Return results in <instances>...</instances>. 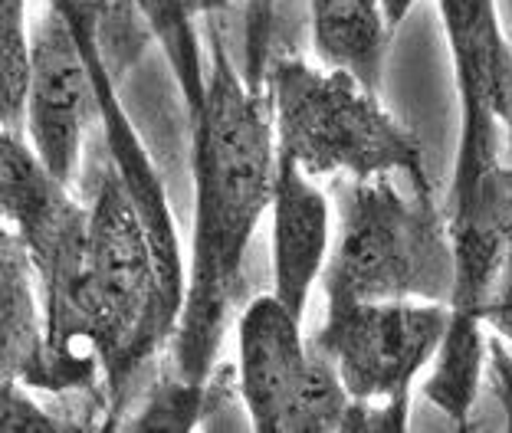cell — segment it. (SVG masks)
Listing matches in <instances>:
<instances>
[{
    "instance_id": "cell-6",
    "label": "cell",
    "mask_w": 512,
    "mask_h": 433,
    "mask_svg": "<svg viewBox=\"0 0 512 433\" xmlns=\"http://www.w3.org/2000/svg\"><path fill=\"white\" fill-rule=\"evenodd\" d=\"M240 397L263 433H391L407 427L404 401H355L339 368L302 338V319L276 296L240 315Z\"/></svg>"
},
{
    "instance_id": "cell-9",
    "label": "cell",
    "mask_w": 512,
    "mask_h": 433,
    "mask_svg": "<svg viewBox=\"0 0 512 433\" xmlns=\"http://www.w3.org/2000/svg\"><path fill=\"white\" fill-rule=\"evenodd\" d=\"M92 122H102L99 89L60 7H46L33 30V76L27 92V135L43 165L73 181Z\"/></svg>"
},
{
    "instance_id": "cell-20",
    "label": "cell",
    "mask_w": 512,
    "mask_h": 433,
    "mask_svg": "<svg viewBox=\"0 0 512 433\" xmlns=\"http://www.w3.org/2000/svg\"><path fill=\"white\" fill-rule=\"evenodd\" d=\"M414 4H417V0H384V10H388L391 27H401V20L411 14Z\"/></svg>"
},
{
    "instance_id": "cell-2",
    "label": "cell",
    "mask_w": 512,
    "mask_h": 433,
    "mask_svg": "<svg viewBox=\"0 0 512 433\" xmlns=\"http://www.w3.org/2000/svg\"><path fill=\"white\" fill-rule=\"evenodd\" d=\"M457 92L460 142L447 197L457 276L447 302V338L424 384V397L457 427H467L486 361L483 306L493 292L512 233V168H506L499 155L503 122L496 119L493 105L473 89Z\"/></svg>"
},
{
    "instance_id": "cell-4",
    "label": "cell",
    "mask_w": 512,
    "mask_h": 433,
    "mask_svg": "<svg viewBox=\"0 0 512 433\" xmlns=\"http://www.w3.org/2000/svg\"><path fill=\"white\" fill-rule=\"evenodd\" d=\"M0 201L7 227L27 250L46 312L50 394H83L102 404V368L89 342L83 286L89 256V204L43 165L27 132L0 138Z\"/></svg>"
},
{
    "instance_id": "cell-15",
    "label": "cell",
    "mask_w": 512,
    "mask_h": 433,
    "mask_svg": "<svg viewBox=\"0 0 512 433\" xmlns=\"http://www.w3.org/2000/svg\"><path fill=\"white\" fill-rule=\"evenodd\" d=\"M4 128L27 132V92L33 76V37H27V0H4Z\"/></svg>"
},
{
    "instance_id": "cell-11",
    "label": "cell",
    "mask_w": 512,
    "mask_h": 433,
    "mask_svg": "<svg viewBox=\"0 0 512 433\" xmlns=\"http://www.w3.org/2000/svg\"><path fill=\"white\" fill-rule=\"evenodd\" d=\"M453 56L457 89H473L493 105L512 151V46L496 0H437Z\"/></svg>"
},
{
    "instance_id": "cell-1",
    "label": "cell",
    "mask_w": 512,
    "mask_h": 433,
    "mask_svg": "<svg viewBox=\"0 0 512 433\" xmlns=\"http://www.w3.org/2000/svg\"><path fill=\"white\" fill-rule=\"evenodd\" d=\"M194 128V240L165 378L204 394L243 289L253 230L273 207L276 125L270 89H253L211 27V76Z\"/></svg>"
},
{
    "instance_id": "cell-16",
    "label": "cell",
    "mask_w": 512,
    "mask_h": 433,
    "mask_svg": "<svg viewBox=\"0 0 512 433\" xmlns=\"http://www.w3.org/2000/svg\"><path fill=\"white\" fill-rule=\"evenodd\" d=\"M0 430L4 433H50V430H79L73 420H60L46 414L43 407L30 401L23 384L4 381L0 384Z\"/></svg>"
},
{
    "instance_id": "cell-7",
    "label": "cell",
    "mask_w": 512,
    "mask_h": 433,
    "mask_svg": "<svg viewBox=\"0 0 512 433\" xmlns=\"http://www.w3.org/2000/svg\"><path fill=\"white\" fill-rule=\"evenodd\" d=\"M457 256L434 191L404 194L391 174L348 181L342 233L322 273L325 296L450 302Z\"/></svg>"
},
{
    "instance_id": "cell-5",
    "label": "cell",
    "mask_w": 512,
    "mask_h": 433,
    "mask_svg": "<svg viewBox=\"0 0 512 433\" xmlns=\"http://www.w3.org/2000/svg\"><path fill=\"white\" fill-rule=\"evenodd\" d=\"M266 89L276 151L293 158L309 178L342 174L348 181H368L398 171L417 191H434L421 138L348 69L312 66L293 53L276 56L266 66Z\"/></svg>"
},
{
    "instance_id": "cell-14",
    "label": "cell",
    "mask_w": 512,
    "mask_h": 433,
    "mask_svg": "<svg viewBox=\"0 0 512 433\" xmlns=\"http://www.w3.org/2000/svg\"><path fill=\"white\" fill-rule=\"evenodd\" d=\"M135 4L151 23L155 40L168 56V66L178 79L184 105H188V119H197L207 96V73L201 63V43H197L194 30L197 14L191 0H135Z\"/></svg>"
},
{
    "instance_id": "cell-3",
    "label": "cell",
    "mask_w": 512,
    "mask_h": 433,
    "mask_svg": "<svg viewBox=\"0 0 512 433\" xmlns=\"http://www.w3.org/2000/svg\"><path fill=\"white\" fill-rule=\"evenodd\" d=\"M83 312L102 368L106 430H115L145 371L178 332L181 302L171 296L151 233L112 161L92 181Z\"/></svg>"
},
{
    "instance_id": "cell-12",
    "label": "cell",
    "mask_w": 512,
    "mask_h": 433,
    "mask_svg": "<svg viewBox=\"0 0 512 433\" xmlns=\"http://www.w3.org/2000/svg\"><path fill=\"white\" fill-rule=\"evenodd\" d=\"M0 384L14 381L27 391L50 394V355H46V312L33 263L14 230L0 233Z\"/></svg>"
},
{
    "instance_id": "cell-10",
    "label": "cell",
    "mask_w": 512,
    "mask_h": 433,
    "mask_svg": "<svg viewBox=\"0 0 512 433\" xmlns=\"http://www.w3.org/2000/svg\"><path fill=\"white\" fill-rule=\"evenodd\" d=\"M329 201L289 155L276 151L273 181V292L306 315L309 292L329 260Z\"/></svg>"
},
{
    "instance_id": "cell-19",
    "label": "cell",
    "mask_w": 512,
    "mask_h": 433,
    "mask_svg": "<svg viewBox=\"0 0 512 433\" xmlns=\"http://www.w3.org/2000/svg\"><path fill=\"white\" fill-rule=\"evenodd\" d=\"M490 365H493V378H496V394L506 407L509 427H512V355L506 351L503 338H493L490 342Z\"/></svg>"
},
{
    "instance_id": "cell-8",
    "label": "cell",
    "mask_w": 512,
    "mask_h": 433,
    "mask_svg": "<svg viewBox=\"0 0 512 433\" xmlns=\"http://www.w3.org/2000/svg\"><path fill=\"white\" fill-rule=\"evenodd\" d=\"M325 322L312 348L339 368L355 401H401L447 338L450 306L427 299L325 296Z\"/></svg>"
},
{
    "instance_id": "cell-13",
    "label": "cell",
    "mask_w": 512,
    "mask_h": 433,
    "mask_svg": "<svg viewBox=\"0 0 512 433\" xmlns=\"http://www.w3.org/2000/svg\"><path fill=\"white\" fill-rule=\"evenodd\" d=\"M309 14L319 60L381 92L394 30L384 0H309Z\"/></svg>"
},
{
    "instance_id": "cell-18",
    "label": "cell",
    "mask_w": 512,
    "mask_h": 433,
    "mask_svg": "<svg viewBox=\"0 0 512 433\" xmlns=\"http://www.w3.org/2000/svg\"><path fill=\"white\" fill-rule=\"evenodd\" d=\"M483 325L496 338H503V342L512 345V233H509V243H506L503 266H499V273H496L493 292L483 306Z\"/></svg>"
},
{
    "instance_id": "cell-17",
    "label": "cell",
    "mask_w": 512,
    "mask_h": 433,
    "mask_svg": "<svg viewBox=\"0 0 512 433\" xmlns=\"http://www.w3.org/2000/svg\"><path fill=\"white\" fill-rule=\"evenodd\" d=\"M273 10L276 0H247V83L253 89H266V53H270V33H273Z\"/></svg>"
}]
</instances>
